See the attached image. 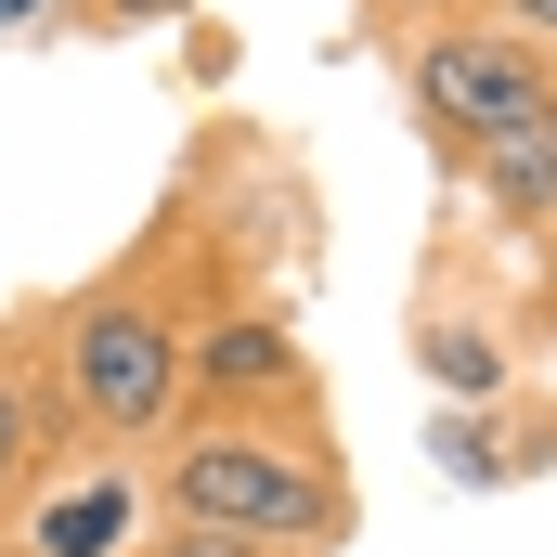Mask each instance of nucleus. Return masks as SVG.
<instances>
[{
  "mask_svg": "<svg viewBox=\"0 0 557 557\" xmlns=\"http://www.w3.org/2000/svg\"><path fill=\"white\" fill-rule=\"evenodd\" d=\"M39 363L65 389V428L91 454H156L182 428V363H195V195H169L104 273L39 298Z\"/></svg>",
  "mask_w": 557,
  "mask_h": 557,
  "instance_id": "1",
  "label": "nucleus"
},
{
  "mask_svg": "<svg viewBox=\"0 0 557 557\" xmlns=\"http://www.w3.org/2000/svg\"><path fill=\"white\" fill-rule=\"evenodd\" d=\"M143 493H156V532H234L298 557H337L363 532L337 416H182L143 454Z\"/></svg>",
  "mask_w": 557,
  "mask_h": 557,
  "instance_id": "2",
  "label": "nucleus"
},
{
  "mask_svg": "<svg viewBox=\"0 0 557 557\" xmlns=\"http://www.w3.org/2000/svg\"><path fill=\"white\" fill-rule=\"evenodd\" d=\"M389 65H403V117L428 131L441 156V182L480 156L493 131H519L532 104L557 91V65L519 39V26H493V13H467V26H416V39H389Z\"/></svg>",
  "mask_w": 557,
  "mask_h": 557,
  "instance_id": "3",
  "label": "nucleus"
},
{
  "mask_svg": "<svg viewBox=\"0 0 557 557\" xmlns=\"http://www.w3.org/2000/svg\"><path fill=\"white\" fill-rule=\"evenodd\" d=\"M182 416H324V363L298 337V311L260 285H208V234H195V363H182Z\"/></svg>",
  "mask_w": 557,
  "mask_h": 557,
  "instance_id": "4",
  "label": "nucleus"
},
{
  "mask_svg": "<svg viewBox=\"0 0 557 557\" xmlns=\"http://www.w3.org/2000/svg\"><path fill=\"white\" fill-rule=\"evenodd\" d=\"M143 545H156V493L131 454H65L0 532V557H143Z\"/></svg>",
  "mask_w": 557,
  "mask_h": 557,
  "instance_id": "5",
  "label": "nucleus"
},
{
  "mask_svg": "<svg viewBox=\"0 0 557 557\" xmlns=\"http://www.w3.org/2000/svg\"><path fill=\"white\" fill-rule=\"evenodd\" d=\"M428 467L454 493H519V480H557V389H506V403H467V416L428 428Z\"/></svg>",
  "mask_w": 557,
  "mask_h": 557,
  "instance_id": "6",
  "label": "nucleus"
},
{
  "mask_svg": "<svg viewBox=\"0 0 557 557\" xmlns=\"http://www.w3.org/2000/svg\"><path fill=\"white\" fill-rule=\"evenodd\" d=\"M65 454H91V441L65 428V389H52V363H39V311H13V324H0V532H13V506H26Z\"/></svg>",
  "mask_w": 557,
  "mask_h": 557,
  "instance_id": "7",
  "label": "nucleus"
},
{
  "mask_svg": "<svg viewBox=\"0 0 557 557\" xmlns=\"http://www.w3.org/2000/svg\"><path fill=\"white\" fill-rule=\"evenodd\" d=\"M454 195L493 221V234H519V247H545L557 260V91L519 117V131H493L467 169H454Z\"/></svg>",
  "mask_w": 557,
  "mask_h": 557,
  "instance_id": "8",
  "label": "nucleus"
},
{
  "mask_svg": "<svg viewBox=\"0 0 557 557\" xmlns=\"http://www.w3.org/2000/svg\"><path fill=\"white\" fill-rule=\"evenodd\" d=\"M416 376L441 389V416L506 403V389H519V337H506L480 298H454V273H428L416 285Z\"/></svg>",
  "mask_w": 557,
  "mask_h": 557,
  "instance_id": "9",
  "label": "nucleus"
},
{
  "mask_svg": "<svg viewBox=\"0 0 557 557\" xmlns=\"http://www.w3.org/2000/svg\"><path fill=\"white\" fill-rule=\"evenodd\" d=\"M182 13H195V0H78V26H91V39H131V26H182Z\"/></svg>",
  "mask_w": 557,
  "mask_h": 557,
  "instance_id": "10",
  "label": "nucleus"
},
{
  "mask_svg": "<svg viewBox=\"0 0 557 557\" xmlns=\"http://www.w3.org/2000/svg\"><path fill=\"white\" fill-rule=\"evenodd\" d=\"M389 39H416V26H467V13H493V0H363Z\"/></svg>",
  "mask_w": 557,
  "mask_h": 557,
  "instance_id": "11",
  "label": "nucleus"
},
{
  "mask_svg": "<svg viewBox=\"0 0 557 557\" xmlns=\"http://www.w3.org/2000/svg\"><path fill=\"white\" fill-rule=\"evenodd\" d=\"M143 557H298V545H234V532H156Z\"/></svg>",
  "mask_w": 557,
  "mask_h": 557,
  "instance_id": "12",
  "label": "nucleus"
},
{
  "mask_svg": "<svg viewBox=\"0 0 557 557\" xmlns=\"http://www.w3.org/2000/svg\"><path fill=\"white\" fill-rule=\"evenodd\" d=\"M493 26H519V39L557 65V0H493Z\"/></svg>",
  "mask_w": 557,
  "mask_h": 557,
  "instance_id": "13",
  "label": "nucleus"
},
{
  "mask_svg": "<svg viewBox=\"0 0 557 557\" xmlns=\"http://www.w3.org/2000/svg\"><path fill=\"white\" fill-rule=\"evenodd\" d=\"M39 26H78V0H0V39H39Z\"/></svg>",
  "mask_w": 557,
  "mask_h": 557,
  "instance_id": "14",
  "label": "nucleus"
},
{
  "mask_svg": "<svg viewBox=\"0 0 557 557\" xmlns=\"http://www.w3.org/2000/svg\"><path fill=\"white\" fill-rule=\"evenodd\" d=\"M532 337H545V363H557V260H545V285H532Z\"/></svg>",
  "mask_w": 557,
  "mask_h": 557,
  "instance_id": "15",
  "label": "nucleus"
}]
</instances>
